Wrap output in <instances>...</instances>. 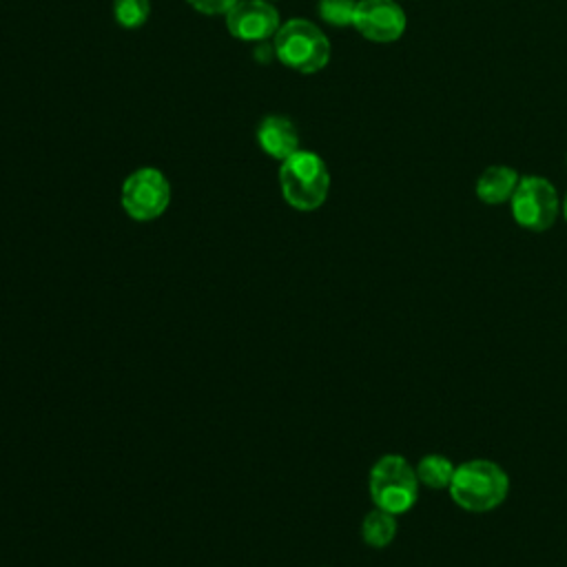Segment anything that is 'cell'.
<instances>
[{
    "label": "cell",
    "mask_w": 567,
    "mask_h": 567,
    "mask_svg": "<svg viewBox=\"0 0 567 567\" xmlns=\"http://www.w3.org/2000/svg\"><path fill=\"white\" fill-rule=\"evenodd\" d=\"M518 179H520V175L512 166L496 164V166L485 168L478 175L474 190H476V197L485 204H503V202L512 199Z\"/></svg>",
    "instance_id": "obj_10"
},
{
    "label": "cell",
    "mask_w": 567,
    "mask_h": 567,
    "mask_svg": "<svg viewBox=\"0 0 567 567\" xmlns=\"http://www.w3.org/2000/svg\"><path fill=\"white\" fill-rule=\"evenodd\" d=\"M359 0H319V16L332 27H350Z\"/></svg>",
    "instance_id": "obj_14"
},
{
    "label": "cell",
    "mask_w": 567,
    "mask_h": 567,
    "mask_svg": "<svg viewBox=\"0 0 567 567\" xmlns=\"http://www.w3.org/2000/svg\"><path fill=\"white\" fill-rule=\"evenodd\" d=\"M279 186L284 199L297 210L319 208L330 190L326 162L312 151H297L279 166Z\"/></svg>",
    "instance_id": "obj_2"
},
{
    "label": "cell",
    "mask_w": 567,
    "mask_h": 567,
    "mask_svg": "<svg viewBox=\"0 0 567 567\" xmlns=\"http://www.w3.org/2000/svg\"><path fill=\"white\" fill-rule=\"evenodd\" d=\"M279 11L268 0H239L226 13V29L233 38L264 42L279 29Z\"/></svg>",
    "instance_id": "obj_8"
},
{
    "label": "cell",
    "mask_w": 567,
    "mask_h": 567,
    "mask_svg": "<svg viewBox=\"0 0 567 567\" xmlns=\"http://www.w3.org/2000/svg\"><path fill=\"white\" fill-rule=\"evenodd\" d=\"M272 49L284 66L299 73H317L330 60V40L315 22L303 18L284 22L275 33Z\"/></svg>",
    "instance_id": "obj_4"
},
{
    "label": "cell",
    "mask_w": 567,
    "mask_h": 567,
    "mask_svg": "<svg viewBox=\"0 0 567 567\" xmlns=\"http://www.w3.org/2000/svg\"><path fill=\"white\" fill-rule=\"evenodd\" d=\"M514 221L532 233H543L554 226L560 213V199L551 182L540 175H525L518 179L509 199Z\"/></svg>",
    "instance_id": "obj_5"
},
{
    "label": "cell",
    "mask_w": 567,
    "mask_h": 567,
    "mask_svg": "<svg viewBox=\"0 0 567 567\" xmlns=\"http://www.w3.org/2000/svg\"><path fill=\"white\" fill-rule=\"evenodd\" d=\"M113 16H115L117 24H122L124 29H137L148 20L151 2L148 0H115Z\"/></svg>",
    "instance_id": "obj_13"
},
{
    "label": "cell",
    "mask_w": 567,
    "mask_h": 567,
    "mask_svg": "<svg viewBox=\"0 0 567 567\" xmlns=\"http://www.w3.org/2000/svg\"><path fill=\"white\" fill-rule=\"evenodd\" d=\"M352 27L372 42H394L405 33L408 16L396 0H359Z\"/></svg>",
    "instance_id": "obj_7"
},
{
    "label": "cell",
    "mask_w": 567,
    "mask_h": 567,
    "mask_svg": "<svg viewBox=\"0 0 567 567\" xmlns=\"http://www.w3.org/2000/svg\"><path fill=\"white\" fill-rule=\"evenodd\" d=\"M368 489L374 507L399 516L416 505L421 483L416 470L401 454H385L372 465Z\"/></svg>",
    "instance_id": "obj_3"
},
{
    "label": "cell",
    "mask_w": 567,
    "mask_h": 567,
    "mask_svg": "<svg viewBox=\"0 0 567 567\" xmlns=\"http://www.w3.org/2000/svg\"><path fill=\"white\" fill-rule=\"evenodd\" d=\"M394 536H396V516L394 514L374 507L372 512H368L363 516L361 538L368 547L383 549L394 540Z\"/></svg>",
    "instance_id": "obj_11"
},
{
    "label": "cell",
    "mask_w": 567,
    "mask_h": 567,
    "mask_svg": "<svg viewBox=\"0 0 567 567\" xmlns=\"http://www.w3.org/2000/svg\"><path fill=\"white\" fill-rule=\"evenodd\" d=\"M193 9L206 13V16H226L239 0H186Z\"/></svg>",
    "instance_id": "obj_15"
},
{
    "label": "cell",
    "mask_w": 567,
    "mask_h": 567,
    "mask_svg": "<svg viewBox=\"0 0 567 567\" xmlns=\"http://www.w3.org/2000/svg\"><path fill=\"white\" fill-rule=\"evenodd\" d=\"M416 478L430 489H447L456 465L443 454H427L416 463Z\"/></svg>",
    "instance_id": "obj_12"
},
{
    "label": "cell",
    "mask_w": 567,
    "mask_h": 567,
    "mask_svg": "<svg viewBox=\"0 0 567 567\" xmlns=\"http://www.w3.org/2000/svg\"><path fill=\"white\" fill-rule=\"evenodd\" d=\"M560 213H563V217H565V221H567V195H565V199H563V204H560Z\"/></svg>",
    "instance_id": "obj_16"
},
{
    "label": "cell",
    "mask_w": 567,
    "mask_h": 567,
    "mask_svg": "<svg viewBox=\"0 0 567 567\" xmlns=\"http://www.w3.org/2000/svg\"><path fill=\"white\" fill-rule=\"evenodd\" d=\"M447 492L461 509L485 514L496 509L507 498L509 476L494 461L470 458L456 465Z\"/></svg>",
    "instance_id": "obj_1"
},
{
    "label": "cell",
    "mask_w": 567,
    "mask_h": 567,
    "mask_svg": "<svg viewBox=\"0 0 567 567\" xmlns=\"http://www.w3.org/2000/svg\"><path fill=\"white\" fill-rule=\"evenodd\" d=\"M257 142L266 155L281 162L299 151V133L284 115L264 117L257 128Z\"/></svg>",
    "instance_id": "obj_9"
},
{
    "label": "cell",
    "mask_w": 567,
    "mask_h": 567,
    "mask_svg": "<svg viewBox=\"0 0 567 567\" xmlns=\"http://www.w3.org/2000/svg\"><path fill=\"white\" fill-rule=\"evenodd\" d=\"M122 208L135 221L157 219L171 204V184L162 171L144 166L122 184Z\"/></svg>",
    "instance_id": "obj_6"
}]
</instances>
